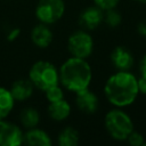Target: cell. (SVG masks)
I'll return each mask as SVG.
<instances>
[{
  "mask_svg": "<svg viewBox=\"0 0 146 146\" xmlns=\"http://www.w3.org/2000/svg\"><path fill=\"white\" fill-rule=\"evenodd\" d=\"M136 2H139V3H146V0H133Z\"/></svg>",
  "mask_w": 146,
  "mask_h": 146,
  "instance_id": "obj_26",
  "label": "cell"
},
{
  "mask_svg": "<svg viewBox=\"0 0 146 146\" xmlns=\"http://www.w3.org/2000/svg\"><path fill=\"white\" fill-rule=\"evenodd\" d=\"M137 84H138V91L141 95H146V78L140 76L137 78Z\"/></svg>",
  "mask_w": 146,
  "mask_h": 146,
  "instance_id": "obj_23",
  "label": "cell"
},
{
  "mask_svg": "<svg viewBox=\"0 0 146 146\" xmlns=\"http://www.w3.org/2000/svg\"><path fill=\"white\" fill-rule=\"evenodd\" d=\"M137 32L139 33V35H141L144 39H146V21H143L138 24Z\"/></svg>",
  "mask_w": 146,
  "mask_h": 146,
  "instance_id": "obj_24",
  "label": "cell"
},
{
  "mask_svg": "<svg viewBox=\"0 0 146 146\" xmlns=\"http://www.w3.org/2000/svg\"><path fill=\"white\" fill-rule=\"evenodd\" d=\"M19 124L22 128L26 129H31V128H35L39 125L41 117H40V113L35 107L32 106H27L24 107L21 112H19Z\"/></svg>",
  "mask_w": 146,
  "mask_h": 146,
  "instance_id": "obj_15",
  "label": "cell"
},
{
  "mask_svg": "<svg viewBox=\"0 0 146 146\" xmlns=\"http://www.w3.org/2000/svg\"><path fill=\"white\" fill-rule=\"evenodd\" d=\"M30 36L32 43L40 49L48 48L54 40V33L51 29L49 27V25L43 23H38L36 25H34V27L31 30Z\"/></svg>",
  "mask_w": 146,
  "mask_h": 146,
  "instance_id": "obj_11",
  "label": "cell"
},
{
  "mask_svg": "<svg viewBox=\"0 0 146 146\" xmlns=\"http://www.w3.org/2000/svg\"><path fill=\"white\" fill-rule=\"evenodd\" d=\"M79 140L80 133L72 125L64 127L57 135V143L59 146H76Z\"/></svg>",
  "mask_w": 146,
  "mask_h": 146,
  "instance_id": "obj_16",
  "label": "cell"
},
{
  "mask_svg": "<svg viewBox=\"0 0 146 146\" xmlns=\"http://www.w3.org/2000/svg\"><path fill=\"white\" fill-rule=\"evenodd\" d=\"M59 84L67 91L76 94L90 87L92 68L87 59L70 56L58 68Z\"/></svg>",
  "mask_w": 146,
  "mask_h": 146,
  "instance_id": "obj_2",
  "label": "cell"
},
{
  "mask_svg": "<svg viewBox=\"0 0 146 146\" xmlns=\"http://www.w3.org/2000/svg\"><path fill=\"white\" fill-rule=\"evenodd\" d=\"M139 71H140L141 76L146 78V54L143 56V58L139 62Z\"/></svg>",
  "mask_w": 146,
  "mask_h": 146,
  "instance_id": "obj_25",
  "label": "cell"
},
{
  "mask_svg": "<svg viewBox=\"0 0 146 146\" xmlns=\"http://www.w3.org/2000/svg\"><path fill=\"white\" fill-rule=\"evenodd\" d=\"M104 23L112 29L117 27L122 23V16L120 11L116 10V8H112L104 11Z\"/></svg>",
  "mask_w": 146,
  "mask_h": 146,
  "instance_id": "obj_18",
  "label": "cell"
},
{
  "mask_svg": "<svg viewBox=\"0 0 146 146\" xmlns=\"http://www.w3.org/2000/svg\"><path fill=\"white\" fill-rule=\"evenodd\" d=\"M75 105L80 112L84 114H94L99 106L98 96L89 88L75 94Z\"/></svg>",
  "mask_w": 146,
  "mask_h": 146,
  "instance_id": "obj_10",
  "label": "cell"
},
{
  "mask_svg": "<svg viewBox=\"0 0 146 146\" xmlns=\"http://www.w3.org/2000/svg\"><path fill=\"white\" fill-rule=\"evenodd\" d=\"M110 60L116 71H130L135 64L132 52L124 46H116L110 54Z\"/></svg>",
  "mask_w": 146,
  "mask_h": 146,
  "instance_id": "obj_9",
  "label": "cell"
},
{
  "mask_svg": "<svg viewBox=\"0 0 146 146\" xmlns=\"http://www.w3.org/2000/svg\"><path fill=\"white\" fill-rule=\"evenodd\" d=\"M71 112H72L71 104L65 98L48 103L47 113H48L49 117L55 122L65 121L71 115Z\"/></svg>",
  "mask_w": 146,
  "mask_h": 146,
  "instance_id": "obj_13",
  "label": "cell"
},
{
  "mask_svg": "<svg viewBox=\"0 0 146 146\" xmlns=\"http://www.w3.org/2000/svg\"><path fill=\"white\" fill-rule=\"evenodd\" d=\"M65 8L64 0H39L34 9V15L39 23L50 26L63 18Z\"/></svg>",
  "mask_w": 146,
  "mask_h": 146,
  "instance_id": "obj_6",
  "label": "cell"
},
{
  "mask_svg": "<svg viewBox=\"0 0 146 146\" xmlns=\"http://www.w3.org/2000/svg\"><path fill=\"white\" fill-rule=\"evenodd\" d=\"M34 89L35 88L29 78L27 79L22 78V79L15 80L9 88L10 94L14 97L15 102H18V103H23L30 99L34 92Z\"/></svg>",
  "mask_w": 146,
  "mask_h": 146,
  "instance_id": "obj_12",
  "label": "cell"
},
{
  "mask_svg": "<svg viewBox=\"0 0 146 146\" xmlns=\"http://www.w3.org/2000/svg\"><path fill=\"white\" fill-rule=\"evenodd\" d=\"M78 23L81 29L89 32L94 31L104 23V10L95 5L87 7L80 13Z\"/></svg>",
  "mask_w": 146,
  "mask_h": 146,
  "instance_id": "obj_8",
  "label": "cell"
},
{
  "mask_svg": "<svg viewBox=\"0 0 146 146\" xmlns=\"http://www.w3.org/2000/svg\"><path fill=\"white\" fill-rule=\"evenodd\" d=\"M125 141L131 145V146H144V143H145V137L143 133L136 131L135 129L129 133V136L127 137Z\"/></svg>",
  "mask_w": 146,
  "mask_h": 146,
  "instance_id": "obj_20",
  "label": "cell"
},
{
  "mask_svg": "<svg viewBox=\"0 0 146 146\" xmlns=\"http://www.w3.org/2000/svg\"><path fill=\"white\" fill-rule=\"evenodd\" d=\"M24 140V131L21 125L0 120V146H19Z\"/></svg>",
  "mask_w": 146,
  "mask_h": 146,
  "instance_id": "obj_7",
  "label": "cell"
},
{
  "mask_svg": "<svg viewBox=\"0 0 146 146\" xmlns=\"http://www.w3.org/2000/svg\"><path fill=\"white\" fill-rule=\"evenodd\" d=\"M23 144L29 146H50L52 140L47 131L41 128H31L24 131V140Z\"/></svg>",
  "mask_w": 146,
  "mask_h": 146,
  "instance_id": "obj_14",
  "label": "cell"
},
{
  "mask_svg": "<svg viewBox=\"0 0 146 146\" xmlns=\"http://www.w3.org/2000/svg\"><path fill=\"white\" fill-rule=\"evenodd\" d=\"M15 99L10 94V90L5 87H0V120L7 119L15 107Z\"/></svg>",
  "mask_w": 146,
  "mask_h": 146,
  "instance_id": "obj_17",
  "label": "cell"
},
{
  "mask_svg": "<svg viewBox=\"0 0 146 146\" xmlns=\"http://www.w3.org/2000/svg\"><path fill=\"white\" fill-rule=\"evenodd\" d=\"M27 78L33 83L34 88L41 91H44L48 88L59 83L58 68L51 62L43 59L36 60L32 64L29 70Z\"/></svg>",
  "mask_w": 146,
  "mask_h": 146,
  "instance_id": "obj_4",
  "label": "cell"
},
{
  "mask_svg": "<svg viewBox=\"0 0 146 146\" xmlns=\"http://www.w3.org/2000/svg\"><path fill=\"white\" fill-rule=\"evenodd\" d=\"M94 5L100 8L102 10H108L112 8H116L121 0H92Z\"/></svg>",
  "mask_w": 146,
  "mask_h": 146,
  "instance_id": "obj_21",
  "label": "cell"
},
{
  "mask_svg": "<svg viewBox=\"0 0 146 146\" xmlns=\"http://www.w3.org/2000/svg\"><path fill=\"white\" fill-rule=\"evenodd\" d=\"M43 92H44V97H46V99H47L48 103L56 102V100H59V99H63L64 98V88L59 83L56 84V86H52V87L48 88Z\"/></svg>",
  "mask_w": 146,
  "mask_h": 146,
  "instance_id": "obj_19",
  "label": "cell"
},
{
  "mask_svg": "<svg viewBox=\"0 0 146 146\" xmlns=\"http://www.w3.org/2000/svg\"><path fill=\"white\" fill-rule=\"evenodd\" d=\"M95 49V41L89 31L83 29L76 30L68 35L67 39V50L73 57L89 58Z\"/></svg>",
  "mask_w": 146,
  "mask_h": 146,
  "instance_id": "obj_5",
  "label": "cell"
},
{
  "mask_svg": "<svg viewBox=\"0 0 146 146\" xmlns=\"http://www.w3.org/2000/svg\"><path fill=\"white\" fill-rule=\"evenodd\" d=\"M21 32H22V30H21L19 27H13V29H10V30L8 31V33H7V35H6L7 41L14 42V41L17 40L18 36L21 35Z\"/></svg>",
  "mask_w": 146,
  "mask_h": 146,
  "instance_id": "obj_22",
  "label": "cell"
},
{
  "mask_svg": "<svg viewBox=\"0 0 146 146\" xmlns=\"http://www.w3.org/2000/svg\"><path fill=\"white\" fill-rule=\"evenodd\" d=\"M104 125L110 137L117 141H125L129 133L135 129L130 115L120 107H114L106 112Z\"/></svg>",
  "mask_w": 146,
  "mask_h": 146,
  "instance_id": "obj_3",
  "label": "cell"
},
{
  "mask_svg": "<svg viewBox=\"0 0 146 146\" xmlns=\"http://www.w3.org/2000/svg\"><path fill=\"white\" fill-rule=\"evenodd\" d=\"M103 91L112 106L128 107L136 102L139 95L137 76L130 71H116L107 78Z\"/></svg>",
  "mask_w": 146,
  "mask_h": 146,
  "instance_id": "obj_1",
  "label": "cell"
}]
</instances>
